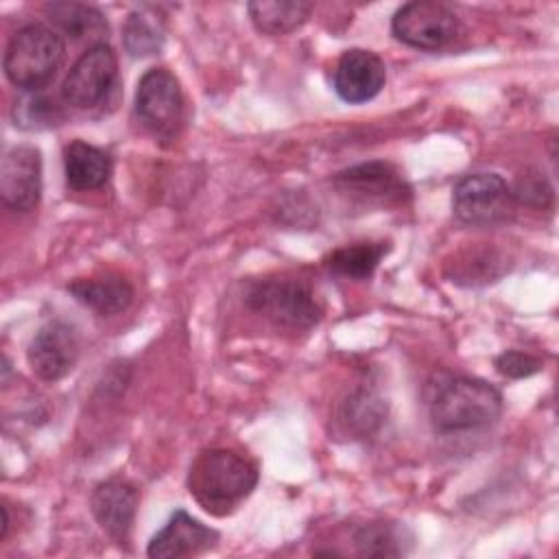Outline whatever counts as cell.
Instances as JSON below:
<instances>
[{
    "instance_id": "7a4b0ae2",
    "label": "cell",
    "mask_w": 559,
    "mask_h": 559,
    "mask_svg": "<svg viewBox=\"0 0 559 559\" xmlns=\"http://www.w3.org/2000/svg\"><path fill=\"white\" fill-rule=\"evenodd\" d=\"M255 483V463L227 448L201 452L188 472V491L212 515H225L236 509L253 491Z\"/></svg>"
},
{
    "instance_id": "5b68a950",
    "label": "cell",
    "mask_w": 559,
    "mask_h": 559,
    "mask_svg": "<svg viewBox=\"0 0 559 559\" xmlns=\"http://www.w3.org/2000/svg\"><path fill=\"white\" fill-rule=\"evenodd\" d=\"M452 210L461 223L491 227L513 218L515 199L498 173H472L454 186Z\"/></svg>"
},
{
    "instance_id": "6da1fadb",
    "label": "cell",
    "mask_w": 559,
    "mask_h": 559,
    "mask_svg": "<svg viewBox=\"0 0 559 559\" xmlns=\"http://www.w3.org/2000/svg\"><path fill=\"white\" fill-rule=\"evenodd\" d=\"M426 404L432 428L450 435L493 424L502 411V395L485 380L441 373L430 380Z\"/></svg>"
},
{
    "instance_id": "5bb4252c",
    "label": "cell",
    "mask_w": 559,
    "mask_h": 559,
    "mask_svg": "<svg viewBox=\"0 0 559 559\" xmlns=\"http://www.w3.org/2000/svg\"><path fill=\"white\" fill-rule=\"evenodd\" d=\"M90 507L100 528L116 542H124L135 518L138 489L124 478H109L96 485L90 498Z\"/></svg>"
},
{
    "instance_id": "ac0fdd59",
    "label": "cell",
    "mask_w": 559,
    "mask_h": 559,
    "mask_svg": "<svg viewBox=\"0 0 559 559\" xmlns=\"http://www.w3.org/2000/svg\"><path fill=\"white\" fill-rule=\"evenodd\" d=\"M46 17L66 35L72 39H85V37H96V35H107V22L105 15L83 2H48L44 7Z\"/></svg>"
},
{
    "instance_id": "e0dca14e",
    "label": "cell",
    "mask_w": 559,
    "mask_h": 559,
    "mask_svg": "<svg viewBox=\"0 0 559 559\" xmlns=\"http://www.w3.org/2000/svg\"><path fill=\"white\" fill-rule=\"evenodd\" d=\"M312 2L301 0H255L247 4L253 26L264 35H286L297 31L312 13Z\"/></svg>"
},
{
    "instance_id": "9a60e30c",
    "label": "cell",
    "mask_w": 559,
    "mask_h": 559,
    "mask_svg": "<svg viewBox=\"0 0 559 559\" xmlns=\"http://www.w3.org/2000/svg\"><path fill=\"white\" fill-rule=\"evenodd\" d=\"M68 290L76 301L87 306L100 317H114L129 308L133 301L131 284L120 275H98V277H81L74 280Z\"/></svg>"
},
{
    "instance_id": "d4e9b609",
    "label": "cell",
    "mask_w": 559,
    "mask_h": 559,
    "mask_svg": "<svg viewBox=\"0 0 559 559\" xmlns=\"http://www.w3.org/2000/svg\"><path fill=\"white\" fill-rule=\"evenodd\" d=\"M496 369L507 378H528L542 369V360L533 354L509 349L496 358Z\"/></svg>"
},
{
    "instance_id": "484cf974",
    "label": "cell",
    "mask_w": 559,
    "mask_h": 559,
    "mask_svg": "<svg viewBox=\"0 0 559 559\" xmlns=\"http://www.w3.org/2000/svg\"><path fill=\"white\" fill-rule=\"evenodd\" d=\"M0 511H2V531H0V539H4V537H7V531H9V511H7V507H0Z\"/></svg>"
},
{
    "instance_id": "7402d4cb",
    "label": "cell",
    "mask_w": 559,
    "mask_h": 559,
    "mask_svg": "<svg viewBox=\"0 0 559 559\" xmlns=\"http://www.w3.org/2000/svg\"><path fill=\"white\" fill-rule=\"evenodd\" d=\"M386 415V404L371 391H356L343 406L341 419L356 435L373 432Z\"/></svg>"
},
{
    "instance_id": "277c9868",
    "label": "cell",
    "mask_w": 559,
    "mask_h": 559,
    "mask_svg": "<svg viewBox=\"0 0 559 559\" xmlns=\"http://www.w3.org/2000/svg\"><path fill=\"white\" fill-rule=\"evenodd\" d=\"M245 301L275 325L290 330H308L321 319V306L310 286L293 277L253 282L245 293Z\"/></svg>"
},
{
    "instance_id": "ffe728a7",
    "label": "cell",
    "mask_w": 559,
    "mask_h": 559,
    "mask_svg": "<svg viewBox=\"0 0 559 559\" xmlns=\"http://www.w3.org/2000/svg\"><path fill=\"white\" fill-rule=\"evenodd\" d=\"M386 251H389L386 242H354V245L334 249L325 258V266L330 273L341 277L367 280L378 269Z\"/></svg>"
},
{
    "instance_id": "30bf717a",
    "label": "cell",
    "mask_w": 559,
    "mask_h": 559,
    "mask_svg": "<svg viewBox=\"0 0 559 559\" xmlns=\"http://www.w3.org/2000/svg\"><path fill=\"white\" fill-rule=\"evenodd\" d=\"M79 349L81 343L76 330L61 319H52L33 334L26 356L37 378L57 382L72 371L79 358Z\"/></svg>"
},
{
    "instance_id": "7c38bea8",
    "label": "cell",
    "mask_w": 559,
    "mask_h": 559,
    "mask_svg": "<svg viewBox=\"0 0 559 559\" xmlns=\"http://www.w3.org/2000/svg\"><path fill=\"white\" fill-rule=\"evenodd\" d=\"M386 66L384 61L365 48H349L341 55L334 68V90L352 105L367 103L384 87Z\"/></svg>"
},
{
    "instance_id": "2e32d148",
    "label": "cell",
    "mask_w": 559,
    "mask_h": 559,
    "mask_svg": "<svg viewBox=\"0 0 559 559\" xmlns=\"http://www.w3.org/2000/svg\"><path fill=\"white\" fill-rule=\"evenodd\" d=\"M66 183L72 190H96L111 175V157L83 140H72L63 151Z\"/></svg>"
},
{
    "instance_id": "9c48e42d",
    "label": "cell",
    "mask_w": 559,
    "mask_h": 559,
    "mask_svg": "<svg viewBox=\"0 0 559 559\" xmlns=\"http://www.w3.org/2000/svg\"><path fill=\"white\" fill-rule=\"evenodd\" d=\"M135 111L155 135H173L183 116V94L177 76L166 68H151L135 90Z\"/></svg>"
},
{
    "instance_id": "cb8c5ba5",
    "label": "cell",
    "mask_w": 559,
    "mask_h": 559,
    "mask_svg": "<svg viewBox=\"0 0 559 559\" xmlns=\"http://www.w3.org/2000/svg\"><path fill=\"white\" fill-rule=\"evenodd\" d=\"M513 192V199L528 205V207H548L552 203V188L550 183L546 181V177L537 170H531L526 173L524 177L518 179V186Z\"/></svg>"
},
{
    "instance_id": "ba28073f",
    "label": "cell",
    "mask_w": 559,
    "mask_h": 559,
    "mask_svg": "<svg viewBox=\"0 0 559 559\" xmlns=\"http://www.w3.org/2000/svg\"><path fill=\"white\" fill-rule=\"evenodd\" d=\"M336 192L358 205H397L411 197L400 170L386 162H365L341 170L332 179Z\"/></svg>"
},
{
    "instance_id": "8fae6325",
    "label": "cell",
    "mask_w": 559,
    "mask_h": 559,
    "mask_svg": "<svg viewBox=\"0 0 559 559\" xmlns=\"http://www.w3.org/2000/svg\"><path fill=\"white\" fill-rule=\"evenodd\" d=\"M0 197L9 210L28 212L41 197V153L31 144L11 146L0 162Z\"/></svg>"
},
{
    "instance_id": "44dd1931",
    "label": "cell",
    "mask_w": 559,
    "mask_h": 559,
    "mask_svg": "<svg viewBox=\"0 0 559 559\" xmlns=\"http://www.w3.org/2000/svg\"><path fill=\"white\" fill-rule=\"evenodd\" d=\"M406 528L395 522H371L354 535L358 555L362 557H397L404 555Z\"/></svg>"
},
{
    "instance_id": "d6986e66",
    "label": "cell",
    "mask_w": 559,
    "mask_h": 559,
    "mask_svg": "<svg viewBox=\"0 0 559 559\" xmlns=\"http://www.w3.org/2000/svg\"><path fill=\"white\" fill-rule=\"evenodd\" d=\"M164 17L151 7L133 9L122 26V41L131 57H148L164 46Z\"/></svg>"
},
{
    "instance_id": "52a82bcc",
    "label": "cell",
    "mask_w": 559,
    "mask_h": 559,
    "mask_svg": "<svg viewBox=\"0 0 559 559\" xmlns=\"http://www.w3.org/2000/svg\"><path fill=\"white\" fill-rule=\"evenodd\" d=\"M118 79L116 52L103 41L90 46L70 68L61 94L68 105L90 109L100 105L114 90Z\"/></svg>"
},
{
    "instance_id": "8992f818",
    "label": "cell",
    "mask_w": 559,
    "mask_h": 559,
    "mask_svg": "<svg viewBox=\"0 0 559 559\" xmlns=\"http://www.w3.org/2000/svg\"><path fill=\"white\" fill-rule=\"evenodd\" d=\"M461 22L456 13L435 0H415L402 4L393 20H391V31L393 35L413 48L421 50H437L454 41L459 35Z\"/></svg>"
},
{
    "instance_id": "4fadbf2b",
    "label": "cell",
    "mask_w": 559,
    "mask_h": 559,
    "mask_svg": "<svg viewBox=\"0 0 559 559\" xmlns=\"http://www.w3.org/2000/svg\"><path fill=\"white\" fill-rule=\"evenodd\" d=\"M216 542L218 533L214 528L201 524L183 509H177L166 522V526L157 535H153L146 555L153 559H179L201 555L214 548Z\"/></svg>"
},
{
    "instance_id": "3957f363",
    "label": "cell",
    "mask_w": 559,
    "mask_h": 559,
    "mask_svg": "<svg viewBox=\"0 0 559 559\" xmlns=\"http://www.w3.org/2000/svg\"><path fill=\"white\" fill-rule=\"evenodd\" d=\"M66 57V46L55 28L28 24L20 28L4 52L7 79L24 90L39 92L59 72Z\"/></svg>"
},
{
    "instance_id": "603a6c76",
    "label": "cell",
    "mask_w": 559,
    "mask_h": 559,
    "mask_svg": "<svg viewBox=\"0 0 559 559\" xmlns=\"http://www.w3.org/2000/svg\"><path fill=\"white\" fill-rule=\"evenodd\" d=\"M63 118L61 109L41 92H26L13 105V120L20 129H48Z\"/></svg>"
}]
</instances>
